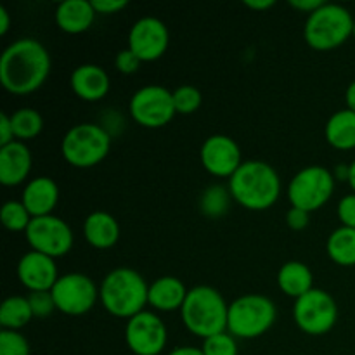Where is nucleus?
I'll use <instances>...</instances> for the list:
<instances>
[{"label": "nucleus", "instance_id": "6e6552de", "mask_svg": "<svg viewBox=\"0 0 355 355\" xmlns=\"http://www.w3.org/2000/svg\"><path fill=\"white\" fill-rule=\"evenodd\" d=\"M335 191V175L326 166L311 165L302 168L288 187L291 205L300 210L314 211L331 198Z\"/></svg>", "mask_w": 355, "mask_h": 355}, {"label": "nucleus", "instance_id": "9d476101", "mask_svg": "<svg viewBox=\"0 0 355 355\" xmlns=\"http://www.w3.org/2000/svg\"><path fill=\"white\" fill-rule=\"evenodd\" d=\"M173 92L163 85L141 87L130 99V114L146 128H159L175 114Z\"/></svg>", "mask_w": 355, "mask_h": 355}, {"label": "nucleus", "instance_id": "b1692460", "mask_svg": "<svg viewBox=\"0 0 355 355\" xmlns=\"http://www.w3.org/2000/svg\"><path fill=\"white\" fill-rule=\"evenodd\" d=\"M326 141L336 149L355 148V113L352 110L336 111L326 123Z\"/></svg>", "mask_w": 355, "mask_h": 355}, {"label": "nucleus", "instance_id": "7c9ffc66", "mask_svg": "<svg viewBox=\"0 0 355 355\" xmlns=\"http://www.w3.org/2000/svg\"><path fill=\"white\" fill-rule=\"evenodd\" d=\"M205 355H238V343L231 333H218L203 342L201 347Z\"/></svg>", "mask_w": 355, "mask_h": 355}, {"label": "nucleus", "instance_id": "0eeeda50", "mask_svg": "<svg viewBox=\"0 0 355 355\" xmlns=\"http://www.w3.org/2000/svg\"><path fill=\"white\" fill-rule=\"evenodd\" d=\"M111 148V135L97 123H78L69 128L61 142L66 162L78 168H89L106 158Z\"/></svg>", "mask_w": 355, "mask_h": 355}, {"label": "nucleus", "instance_id": "9b49d317", "mask_svg": "<svg viewBox=\"0 0 355 355\" xmlns=\"http://www.w3.org/2000/svg\"><path fill=\"white\" fill-rule=\"evenodd\" d=\"M24 234L35 252H40L52 259L66 255L73 246V231L68 222L52 214L31 218Z\"/></svg>", "mask_w": 355, "mask_h": 355}, {"label": "nucleus", "instance_id": "aec40b11", "mask_svg": "<svg viewBox=\"0 0 355 355\" xmlns=\"http://www.w3.org/2000/svg\"><path fill=\"white\" fill-rule=\"evenodd\" d=\"M187 291L189 290L184 286V283L179 277H158V279L149 286L148 304H151L153 307L158 309V311H177V309H182L187 297Z\"/></svg>", "mask_w": 355, "mask_h": 355}, {"label": "nucleus", "instance_id": "1a4fd4ad", "mask_svg": "<svg viewBox=\"0 0 355 355\" xmlns=\"http://www.w3.org/2000/svg\"><path fill=\"white\" fill-rule=\"evenodd\" d=\"M293 318L298 328L307 335H324L335 326L338 319V307L328 291L312 288L304 297L297 298Z\"/></svg>", "mask_w": 355, "mask_h": 355}, {"label": "nucleus", "instance_id": "ddd939ff", "mask_svg": "<svg viewBox=\"0 0 355 355\" xmlns=\"http://www.w3.org/2000/svg\"><path fill=\"white\" fill-rule=\"evenodd\" d=\"M168 340L166 326L156 314L148 311L130 318L125 326V342L135 355H159Z\"/></svg>", "mask_w": 355, "mask_h": 355}, {"label": "nucleus", "instance_id": "c03bdc74", "mask_svg": "<svg viewBox=\"0 0 355 355\" xmlns=\"http://www.w3.org/2000/svg\"><path fill=\"white\" fill-rule=\"evenodd\" d=\"M349 182L352 186V189L355 191V159L349 165Z\"/></svg>", "mask_w": 355, "mask_h": 355}, {"label": "nucleus", "instance_id": "f3484780", "mask_svg": "<svg viewBox=\"0 0 355 355\" xmlns=\"http://www.w3.org/2000/svg\"><path fill=\"white\" fill-rule=\"evenodd\" d=\"M31 151L23 141H12L0 148V182L17 186L26 180L31 170Z\"/></svg>", "mask_w": 355, "mask_h": 355}, {"label": "nucleus", "instance_id": "4c0bfd02", "mask_svg": "<svg viewBox=\"0 0 355 355\" xmlns=\"http://www.w3.org/2000/svg\"><path fill=\"white\" fill-rule=\"evenodd\" d=\"M12 141L14 130L12 123H10V116L7 113H0V148L10 144Z\"/></svg>", "mask_w": 355, "mask_h": 355}, {"label": "nucleus", "instance_id": "4468645a", "mask_svg": "<svg viewBox=\"0 0 355 355\" xmlns=\"http://www.w3.org/2000/svg\"><path fill=\"white\" fill-rule=\"evenodd\" d=\"M170 33L162 19L144 16L134 23L128 33V49L141 61H155L165 54L168 47Z\"/></svg>", "mask_w": 355, "mask_h": 355}, {"label": "nucleus", "instance_id": "79ce46f5", "mask_svg": "<svg viewBox=\"0 0 355 355\" xmlns=\"http://www.w3.org/2000/svg\"><path fill=\"white\" fill-rule=\"evenodd\" d=\"M168 355H205L203 350L196 349V347H179V349H173Z\"/></svg>", "mask_w": 355, "mask_h": 355}, {"label": "nucleus", "instance_id": "a19ab883", "mask_svg": "<svg viewBox=\"0 0 355 355\" xmlns=\"http://www.w3.org/2000/svg\"><path fill=\"white\" fill-rule=\"evenodd\" d=\"M10 26V16L6 7H0V35H6Z\"/></svg>", "mask_w": 355, "mask_h": 355}, {"label": "nucleus", "instance_id": "cd10ccee", "mask_svg": "<svg viewBox=\"0 0 355 355\" xmlns=\"http://www.w3.org/2000/svg\"><path fill=\"white\" fill-rule=\"evenodd\" d=\"M201 211L208 217H218V215L225 214L229 208V194L225 187L222 186H211L203 193L200 201Z\"/></svg>", "mask_w": 355, "mask_h": 355}, {"label": "nucleus", "instance_id": "423d86ee", "mask_svg": "<svg viewBox=\"0 0 355 355\" xmlns=\"http://www.w3.org/2000/svg\"><path fill=\"white\" fill-rule=\"evenodd\" d=\"M276 305L263 295H245L229 305L227 329L234 338H257L272 328Z\"/></svg>", "mask_w": 355, "mask_h": 355}, {"label": "nucleus", "instance_id": "37998d69", "mask_svg": "<svg viewBox=\"0 0 355 355\" xmlns=\"http://www.w3.org/2000/svg\"><path fill=\"white\" fill-rule=\"evenodd\" d=\"M345 99H347V106H349V110H352L355 113V82H352L349 87H347Z\"/></svg>", "mask_w": 355, "mask_h": 355}, {"label": "nucleus", "instance_id": "f257e3e1", "mask_svg": "<svg viewBox=\"0 0 355 355\" xmlns=\"http://www.w3.org/2000/svg\"><path fill=\"white\" fill-rule=\"evenodd\" d=\"M51 71V55L42 42L19 38L0 55V83L10 94H30Z\"/></svg>", "mask_w": 355, "mask_h": 355}, {"label": "nucleus", "instance_id": "e433bc0d", "mask_svg": "<svg viewBox=\"0 0 355 355\" xmlns=\"http://www.w3.org/2000/svg\"><path fill=\"white\" fill-rule=\"evenodd\" d=\"M92 6L99 14H113L127 7V0H92Z\"/></svg>", "mask_w": 355, "mask_h": 355}, {"label": "nucleus", "instance_id": "72a5a7b5", "mask_svg": "<svg viewBox=\"0 0 355 355\" xmlns=\"http://www.w3.org/2000/svg\"><path fill=\"white\" fill-rule=\"evenodd\" d=\"M338 217L345 227L355 229V194H347L340 200Z\"/></svg>", "mask_w": 355, "mask_h": 355}, {"label": "nucleus", "instance_id": "393cba45", "mask_svg": "<svg viewBox=\"0 0 355 355\" xmlns=\"http://www.w3.org/2000/svg\"><path fill=\"white\" fill-rule=\"evenodd\" d=\"M326 250H328L329 259L338 266H355V229L345 227V225L335 229L329 234Z\"/></svg>", "mask_w": 355, "mask_h": 355}, {"label": "nucleus", "instance_id": "7ed1b4c3", "mask_svg": "<svg viewBox=\"0 0 355 355\" xmlns=\"http://www.w3.org/2000/svg\"><path fill=\"white\" fill-rule=\"evenodd\" d=\"M149 286L144 277L134 269L118 267L103 279L99 298L103 307L116 318L130 319L144 311Z\"/></svg>", "mask_w": 355, "mask_h": 355}, {"label": "nucleus", "instance_id": "39448f33", "mask_svg": "<svg viewBox=\"0 0 355 355\" xmlns=\"http://www.w3.org/2000/svg\"><path fill=\"white\" fill-rule=\"evenodd\" d=\"M354 17L349 9L340 3H326L309 14L305 21V40L311 47L318 51H329L343 42L354 33Z\"/></svg>", "mask_w": 355, "mask_h": 355}, {"label": "nucleus", "instance_id": "2f4dec72", "mask_svg": "<svg viewBox=\"0 0 355 355\" xmlns=\"http://www.w3.org/2000/svg\"><path fill=\"white\" fill-rule=\"evenodd\" d=\"M0 355H30V343L14 329L0 331Z\"/></svg>", "mask_w": 355, "mask_h": 355}, {"label": "nucleus", "instance_id": "a211bd4d", "mask_svg": "<svg viewBox=\"0 0 355 355\" xmlns=\"http://www.w3.org/2000/svg\"><path fill=\"white\" fill-rule=\"evenodd\" d=\"M59 200V187L51 177H37L30 180L23 191V205L31 217L51 215Z\"/></svg>", "mask_w": 355, "mask_h": 355}, {"label": "nucleus", "instance_id": "bb28decb", "mask_svg": "<svg viewBox=\"0 0 355 355\" xmlns=\"http://www.w3.org/2000/svg\"><path fill=\"white\" fill-rule=\"evenodd\" d=\"M10 123H12L14 137L19 141L37 137L44 128V118L33 107H21L10 114Z\"/></svg>", "mask_w": 355, "mask_h": 355}, {"label": "nucleus", "instance_id": "473e14b6", "mask_svg": "<svg viewBox=\"0 0 355 355\" xmlns=\"http://www.w3.org/2000/svg\"><path fill=\"white\" fill-rule=\"evenodd\" d=\"M28 302H30V307L33 311V318H47L54 312L55 302L54 297H52V291H31L28 295Z\"/></svg>", "mask_w": 355, "mask_h": 355}, {"label": "nucleus", "instance_id": "c756f323", "mask_svg": "<svg viewBox=\"0 0 355 355\" xmlns=\"http://www.w3.org/2000/svg\"><path fill=\"white\" fill-rule=\"evenodd\" d=\"M173 104L180 114H191L201 106V92L193 85H180L173 90Z\"/></svg>", "mask_w": 355, "mask_h": 355}, {"label": "nucleus", "instance_id": "ea45409f", "mask_svg": "<svg viewBox=\"0 0 355 355\" xmlns=\"http://www.w3.org/2000/svg\"><path fill=\"white\" fill-rule=\"evenodd\" d=\"M245 6L250 9H269L274 6V0H245Z\"/></svg>", "mask_w": 355, "mask_h": 355}, {"label": "nucleus", "instance_id": "4be33fe9", "mask_svg": "<svg viewBox=\"0 0 355 355\" xmlns=\"http://www.w3.org/2000/svg\"><path fill=\"white\" fill-rule=\"evenodd\" d=\"M85 239L96 248H111L120 238V225L116 218L103 210L92 211L83 222Z\"/></svg>", "mask_w": 355, "mask_h": 355}, {"label": "nucleus", "instance_id": "2eb2a0df", "mask_svg": "<svg viewBox=\"0 0 355 355\" xmlns=\"http://www.w3.org/2000/svg\"><path fill=\"white\" fill-rule=\"evenodd\" d=\"M201 163L205 168L217 177L231 179L241 166V151L234 139L227 135H210L201 146Z\"/></svg>", "mask_w": 355, "mask_h": 355}, {"label": "nucleus", "instance_id": "412c9836", "mask_svg": "<svg viewBox=\"0 0 355 355\" xmlns=\"http://www.w3.org/2000/svg\"><path fill=\"white\" fill-rule=\"evenodd\" d=\"M96 17V9L89 0H64L55 9V23L66 33L89 30Z\"/></svg>", "mask_w": 355, "mask_h": 355}, {"label": "nucleus", "instance_id": "f03ea898", "mask_svg": "<svg viewBox=\"0 0 355 355\" xmlns=\"http://www.w3.org/2000/svg\"><path fill=\"white\" fill-rule=\"evenodd\" d=\"M229 193L241 207L250 210H266L279 198V175L274 166L266 162H243L229 179Z\"/></svg>", "mask_w": 355, "mask_h": 355}, {"label": "nucleus", "instance_id": "5701e85b", "mask_svg": "<svg viewBox=\"0 0 355 355\" xmlns=\"http://www.w3.org/2000/svg\"><path fill=\"white\" fill-rule=\"evenodd\" d=\"M312 283H314V277H312L311 269L298 260L283 263V267L277 272V284H279L281 291L288 297H304L305 293L312 290Z\"/></svg>", "mask_w": 355, "mask_h": 355}, {"label": "nucleus", "instance_id": "6ab92c4d", "mask_svg": "<svg viewBox=\"0 0 355 355\" xmlns=\"http://www.w3.org/2000/svg\"><path fill=\"white\" fill-rule=\"evenodd\" d=\"M71 89L80 99L99 101L110 90V76L106 69L97 64H82L73 69Z\"/></svg>", "mask_w": 355, "mask_h": 355}, {"label": "nucleus", "instance_id": "58836bf2", "mask_svg": "<svg viewBox=\"0 0 355 355\" xmlns=\"http://www.w3.org/2000/svg\"><path fill=\"white\" fill-rule=\"evenodd\" d=\"M290 6L298 10H305L307 14H312L319 7L324 6V2L322 0H290Z\"/></svg>", "mask_w": 355, "mask_h": 355}, {"label": "nucleus", "instance_id": "f704fd0d", "mask_svg": "<svg viewBox=\"0 0 355 355\" xmlns=\"http://www.w3.org/2000/svg\"><path fill=\"white\" fill-rule=\"evenodd\" d=\"M141 59L130 51V49H123L116 54V68L120 69L121 73H134L139 69V64H141Z\"/></svg>", "mask_w": 355, "mask_h": 355}, {"label": "nucleus", "instance_id": "f8f14e48", "mask_svg": "<svg viewBox=\"0 0 355 355\" xmlns=\"http://www.w3.org/2000/svg\"><path fill=\"white\" fill-rule=\"evenodd\" d=\"M55 307L68 315H82L89 312L96 304L99 291L96 283L89 276L80 272L59 276L52 288Z\"/></svg>", "mask_w": 355, "mask_h": 355}, {"label": "nucleus", "instance_id": "dca6fc26", "mask_svg": "<svg viewBox=\"0 0 355 355\" xmlns=\"http://www.w3.org/2000/svg\"><path fill=\"white\" fill-rule=\"evenodd\" d=\"M17 277L30 291H51L59 279L58 266L52 257L31 250L17 262Z\"/></svg>", "mask_w": 355, "mask_h": 355}, {"label": "nucleus", "instance_id": "c9c22d12", "mask_svg": "<svg viewBox=\"0 0 355 355\" xmlns=\"http://www.w3.org/2000/svg\"><path fill=\"white\" fill-rule=\"evenodd\" d=\"M286 222L291 229H295V231H302V229L307 227L309 224V211L300 210V208L297 207L290 208L286 214Z\"/></svg>", "mask_w": 355, "mask_h": 355}, {"label": "nucleus", "instance_id": "a18cd8bd", "mask_svg": "<svg viewBox=\"0 0 355 355\" xmlns=\"http://www.w3.org/2000/svg\"><path fill=\"white\" fill-rule=\"evenodd\" d=\"M352 35L355 37V24H354V33H352Z\"/></svg>", "mask_w": 355, "mask_h": 355}, {"label": "nucleus", "instance_id": "c85d7f7f", "mask_svg": "<svg viewBox=\"0 0 355 355\" xmlns=\"http://www.w3.org/2000/svg\"><path fill=\"white\" fill-rule=\"evenodd\" d=\"M2 222L10 231H26L31 222L30 211L23 205V201H7L2 207Z\"/></svg>", "mask_w": 355, "mask_h": 355}, {"label": "nucleus", "instance_id": "20e7f679", "mask_svg": "<svg viewBox=\"0 0 355 355\" xmlns=\"http://www.w3.org/2000/svg\"><path fill=\"white\" fill-rule=\"evenodd\" d=\"M182 321L193 335L203 340L227 329L229 305L224 297L211 286H194L187 291L182 309Z\"/></svg>", "mask_w": 355, "mask_h": 355}, {"label": "nucleus", "instance_id": "a878e982", "mask_svg": "<svg viewBox=\"0 0 355 355\" xmlns=\"http://www.w3.org/2000/svg\"><path fill=\"white\" fill-rule=\"evenodd\" d=\"M33 319V311L26 297H9L0 307V324L3 329H14L26 326Z\"/></svg>", "mask_w": 355, "mask_h": 355}]
</instances>
